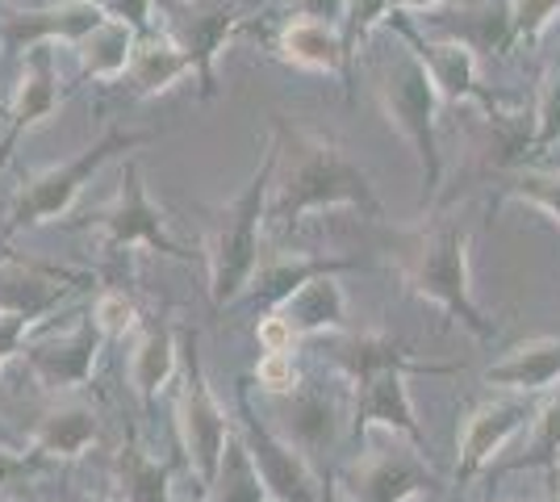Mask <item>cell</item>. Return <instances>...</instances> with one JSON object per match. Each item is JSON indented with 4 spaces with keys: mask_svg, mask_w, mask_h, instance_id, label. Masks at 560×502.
<instances>
[{
    "mask_svg": "<svg viewBox=\"0 0 560 502\" xmlns=\"http://www.w3.org/2000/svg\"><path fill=\"white\" fill-rule=\"evenodd\" d=\"M75 47H80L84 72L96 75V80H114V75L130 72V59H135V47H139V34H135L126 22L105 17V22L96 25L84 43H75Z\"/></svg>",
    "mask_w": 560,
    "mask_h": 502,
    "instance_id": "20",
    "label": "cell"
},
{
    "mask_svg": "<svg viewBox=\"0 0 560 502\" xmlns=\"http://www.w3.org/2000/svg\"><path fill=\"white\" fill-rule=\"evenodd\" d=\"M560 143V59L544 72L536 96V135H532V155H544L548 147Z\"/></svg>",
    "mask_w": 560,
    "mask_h": 502,
    "instance_id": "28",
    "label": "cell"
},
{
    "mask_svg": "<svg viewBox=\"0 0 560 502\" xmlns=\"http://www.w3.org/2000/svg\"><path fill=\"white\" fill-rule=\"evenodd\" d=\"M238 22H243V17L231 13V9H206V13H201V4H188L185 17L172 22L176 47L192 59V72L201 80V96H213V89H218V80H213V55H218V47L238 30Z\"/></svg>",
    "mask_w": 560,
    "mask_h": 502,
    "instance_id": "12",
    "label": "cell"
},
{
    "mask_svg": "<svg viewBox=\"0 0 560 502\" xmlns=\"http://www.w3.org/2000/svg\"><path fill=\"white\" fill-rule=\"evenodd\" d=\"M376 101L385 109V118L394 126L406 143L419 151L422 164V201H435L440 180H444V160H440V135H435V121H440V89L427 72L415 47H397L394 59L376 63L373 72Z\"/></svg>",
    "mask_w": 560,
    "mask_h": 502,
    "instance_id": "3",
    "label": "cell"
},
{
    "mask_svg": "<svg viewBox=\"0 0 560 502\" xmlns=\"http://www.w3.org/2000/svg\"><path fill=\"white\" fill-rule=\"evenodd\" d=\"M256 377H259V385L272 389V394L298 389V369H293V357H289V352H264V360L256 364Z\"/></svg>",
    "mask_w": 560,
    "mask_h": 502,
    "instance_id": "34",
    "label": "cell"
},
{
    "mask_svg": "<svg viewBox=\"0 0 560 502\" xmlns=\"http://www.w3.org/2000/svg\"><path fill=\"white\" fill-rule=\"evenodd\" d=\"M536 410L539 407H532V394H506V398H493V402L472 410L465 419V431H460V469H456V478H472L490 456L502 453L514 435L536 419Z\"/></svg>",
    "mask_w": 560,
    "mask_h": 502,
    "instance_id": "9",
    "label": "cell"
},
{
    "mask_svg": "<svg viewBox=\"0 0 560 502\" xmlns=\"http://www.w3.org/2000/svg\"><path fill=\"white\" fill-rule=\"evenodd\" d=\"M427 469L415 453H376L351 474V499L355 502H410L427 486Z\"/></svg>",
    "mask_w": 560,
    "mask_h": 502,
    "instance_id": "11",
    "label": "cell"
},
{
    "mask_svg": "<svg viewBox=\"0 0 560 502\" xmlns=\"http://www.w3.org/2000/svg\"><path fill=\"white\" fill-rule=\"evenodd\" d=\"M172 373H176V339H172V331L155 327V331L142 335L135 357H130V382L142 398H155Z\"/></svg>",
    "mask_w": 560,
    "mask_h": 502,
    "instance_id": "24",
    "label": "cell"
},
{
    "mask_svg": "<svg viewBox=\"0 0 560 502\" xmlns=\"http://www.w3.org/2000/svg\"><path fill=\"white\" fill-rule=\"evenodd\" d=\"M343 268H355L351 260H318V256H277V260H259L252 277V293L264 306H284L293 293H302L318 277H335Z\"/></svg>",
    "mask_w": 560,
    "mask_h": 502,
    "instance_id": "17",
    "label": "cell"
},
{
    "mask_svg": "<svg viewBox=\"0 0 560 502\" xmlns=\"http://www.w3.org/2000/svg\"><path fill=\"white\" fill-rule=\"evenodd\" d=\"M532 460H539V465L560 460V385L544 398V407L532 419Z\"/></svg>",
    "mask_w": 560,
    "mask_h": 502,
    "instance_id": "30",
    "label": "cell"
},
{
    "mask_svg": "<svg viewBox=\"0 0 560 502\" xmlns=\"http://www.w3.org/2000/svg\"><path fill=\"white\" fill-rule=\"evenodd\" d=\"M117 469H121V486L130 502H167V474L151 456H142L139 448H121Z\"/></svg>",
    "mask_w": 560,
    "mask_h": 502,
    "instance_id": "27",
    "label": "cell"
},
{
    "mask_svg": "<svg viewBox=\"0 0 560 502\" xmlns=\"http://www.w3.org/2000/svg\"><path fill=\"white\" fill-rule=\"evenodd\" d=\"M268 490L256 474V460L247 453V444L231 435L226 444V456H222V469H218V481H213V502H264Z\"/></svg>",
    "mask_w": 560,
    "mask_h": 502,
    "instance_id": "25",
    "label": "cell"
},
{
    "mask_svg": "<svg viewBox=\"0 0 560 502\" xmlns=\"http://www.w3.org/2000/svg\"><path fill=\"white\" fill-rule=\"evenodd\" d=\"M506 201H523L532 210H544L548 218L560 222V167L557 172H544V167H518L511 180L502 185Z\"/></svg>",
    "mask_w": 560,
    "mask_h": 502,
    "instance_id": "26",
    "label": "cell"
},
{
    "mask_svg": "<svg viewBox=\"0 0 560 502\" xmlns=\"http://www.w3.org/2000/svg\"><path fill=\"white\" fill-rule=\"evenodd\" d=\"M511 43H539V34L560 13V0H511Z\"/></svg>",
    "mask_w": 560,
    "mask_h": 502,
    "instance_id": "31",
    "label": "cell"
},
{
    "mask_svg": "<svg viewBox=\"0 0 560 502\" xmlns=\"http://www.w3.org/2000/svg\"><path fill=\"white\" fill-rule=\"evenodd\" d=\"M96 331L105 335H121L135 327V302L126 293H101L96 297V311H93Z\"/></svg>",
    "mask_w": 560,
    "mask_h": 502,
    "instance_id": "33",
    "label": "cell"
},
{
    "mask_svg": "<svg viewBox=\"0 0 560 502\" xmlns=\"http://www.w3.org/2000/svg\"><path fill=\"white\" fill-rule=\"evenodd\" d=\"M389 9H394V0H343V47H348V63L355 59L360 43L389 17Z\"/></svg>",
    "mask_w": 560,
    "mask_h": 502,
    "instance_id": "29",
    "label": "cell"
},
{
    "mask_svg": "<svg viewBox=\"0 0 560 502\" xmlns=\"http://www.w3.org/2000/svg\"><path fill=\"white\" fill-rule=\"evenodd\" d=\"M96 231L105 235V247H130V243H147L164 256H176L185 260V252L176 243L167 240V226H164V210L151 206L147 197V185H142V167L130 160L121 167V189H117V201L109 210H101L96 218Z\"/></svg>",
    "mask_w": 560,
    "mask_h": 502,
    "instance_id": "8",
    "label": "cell"
},
{
    "mask_svg": "<svg viewBox=\"0 0 560 502\" xmlns=\"http://www.w3.org/2000/svg\"><path fill=\"white\" fill-rule=\"evenodd\" d=\"M401 277L406 285L440 302L447 314H456L477 339H493V323H486V314L477 311L472 293H468V231L456 222H431L415 235H406L401 252Z\"/></svg>",
    "mask_w": 560,
    "mask_h": 502,
    "instance_id": "4",
    "label": "cell"
},
{
    "mask_svg": "<svg viewBox=\"0 0 560 502\" xmlns=\"http://www.w3.org/2000/svg\"><path fill=\"white\" fill-rule=\"evenodd\" d=\"M151 135H135V130H105V139L93 143L89 151H80L71 164L63 167H47V172H38L30 185L22 189V197L13 201V214H9V226H34V222H50V218H59L68 210L71 201H75V192L80 185L93 176L96 167L105 164L109 155L117 151H130V147L147 143Z\"/></svg>",
    "mask_w": 560,
    "mask_h": 502,
    "instance_id": "6",
    "label": "cell"
},
{
    "mask_svg": "<svg viewBox=\"0 0 560 502\" xmlns=\"http://www.w3.org/2000/svg\"><path fill=\"white\" fill-rule=\"evenodd\" d=\"M339 364L355 382V419L360 423H381L389 431L410 435L415 444L422 440L419 423H415V407H410V389H406V369H427L435 373V364L410 360L406 348H397L385 335H369L355 339L348 352H339Z\"/></svg>",
    "mask_w": 560,
    "mask_h": 502,
    "instance_id": "5",
    "label": "cell"
},
{
    "mask_svg": "<svg viewBox=\"0 0 560 502\" xmlns=\"http://www.w3.org/2000/svg\"><path fill=\"white\" fill-rule=\"evenodd\" d=\"M486 382L506 394H552L560 385V339H532L486 369Z\"/></svg>",
    "mask_w": 560,
    "mask_h": 502,
    "instance_id": "13",
    "label": "cell"
},
{
    "mask_svg": "<svg viewBox=\"0 0 560 502\" xmlns=\"http://www.w3.org/2000/svg\"><path fill=\"white\" fill-rule=\"evenodd\" d=\"M277 185L268 201V222L289 231L298 226V218L310 210H327V206H351L369 218H385L381 197H376L369 172L351 160L343 147L330 135H314L302 126H289L277 114Z\"/></svg>",
    "mask_w": 560,
    "mask_h": 502,
    "instance_id": "1",
    "label": "cell"
},
{
    "mask_svg": "<svg viewBox=\"0 0 560 502\" xmlns=\"http://www.w3.org/2000/svg\"><path fill=\"white\" fill-rule=\"evenodd\" d=\"M185 4H206V0H185Z\"/></svg>",
    "mask_w": 560,
    "mask_h": 502,
    "instance_id": "39",
    "label": "cell"
},
{
    "mask_svg": "<svg viewBox=\"0 0 560 502\" xmlns=\"http://www.w3.org/2000/svg\"><path fill=\"white\" fill-rule=\"evenodd\" d=\"M552 502H557V499H552Z\"/></svg>",
    "mask_w": 560,
    "mask_h": 502,
    "instance_id": "41",
    "label": "cell"
},
{
    "mask_svg": "<svg viewBox=\"0 0 560 502\" xmlns=\"http://www.w3.org/2000/svg\"><path fill=\"white\" fill-rule=\"evenodd\" d=\"M0 256H4V247H0Z\"/></svg>",
    "mask_w": 560,
    "mask_h": 502,
    "instance_id": "40",
    "label": "cell"
},
{
    "mask_svg": "<svg viewBox=\"0 0 560 502\" xmlns=\"http://www.w3.org/2000/svg\"><path fill=\"white\" fill-rule=\"evenodd\" d=\"M247 453L256 460V474L264 490L280 502H314V474L305 465L302 448H293L289 440H277L272 431L247 428Z\"/></svg>",
    "mask_w": 560,
    "mask_h": 502,
    "instance_id": "10",
    "label": "cell"
},
{
    "mask_svg": "<svg viewBox=\"0 0 560 502\" xmlns=\"http://www.w3.org/2000/svg\"><path fill=\"white\" fill-rule=\"evenodd\" d=\"M330 431H335V410L323 402V398H302L298 402V415H293V435L298 444H327Z\"/></svg>",
    "mask_w": 560,
    "mask_h": 502,
    "instance_id": "32",
    "label": "cell"
},
{
    "mask_svg": "<svg viewBox=\"0 0 560 502\" xmlns=\"http://www.w3.org/2000/svg\"><path fill=\"white\" fill-rule=\"evenodd\" d=\"M93 357H96V323L93 327H80L75 335L50 343V348H30L34 369L50 385H80L93 373Z\"/></svg>",
    "mask_w": 560,
    "mask_h": 502,
    "instance_id": "21",
    "label": "cell"
},
{
    "mask_svg": "<svg viewBox=\"0 0 560 502\" xmlns=\"http://www.w3.org/2000/svg\"><path fill=\"white\" fill-rule=\"evenodd\" d=\"M30 314L34 311H13L9 318H0V364L18 352V343H22V331L30 327Z\"/></svg>",
    "mask_w": 560,
    "mask_h": 502,
    "instance_id": "37",
    "label": "cell"
},
{
    "mask_svg": "<svg viewBox=\"0 0 560 502\" xmlns=\"http://www.w3.org/2000/svg\"><path fill=\"white\" fill-rule=\"evenodd\" d=\"M557 502H560V499H557Z\"/></svg>",
    "mask_w": 560,
    "mask_h": 502,
    "instance_id": "42",
    "label": "cell"
},
{
    "mask_svg": "<svg viewBox=\"0 0 560 502\" xmlns=\"http://www.w3.org/2000/svg\"><path fill=\"white\" fill-rule=\"evenodd\" d=\"M34 444L50 456L75 460V456H84L96 444V415L89 407H80V402L50 410L47 419L38 423V431H34Z\"/></svg>",
    "mask_w": 560,
    "mask_h": 502,
    "instance_id": "22",
    "label": "cell"
},
{
    "mask_svg": "<svg viewBox=\"0 0 560 502\" xmlns=\"http://www.w3.org/2000/svg\"><path fill=\"white\" fill-rule=\"evenodd\" d=\"M59 109V84H55V55H50L47 43L30 47V59H25V89L13 105V130H9V143L38 126L43 118H50Z\"/></svg>",
    "mask_w": 560,
    "mask_h": 502,
    "instance_id": "18",
    "label": "cell"
},
{
    "mask_svg": "<svg viewBox=\"0 0 560 502\" xmlns=\"http://www.w3.org/2000/svg\"><path fill=\"white\" fill-rule=\"evenodd\" d=\"M180 440H185L188 460H192L201 486L213 490L226 444H231V423H226V410L218 407V398H213L206 377H201L197 357L188 360V385L180 394Z\"/></svg>",
    "mask_w": 560,
    "mask_h": 502,
    "instance_id": "7",
    "label": "cell"
},
{
    "mask_svg": "<svg viewBox=\"0 0 560 502\" xmlns=\"http://www.w3.org/2000/svg\"><path fill=\"white\" fill-rule=\"evenodd\" d=\"M397 9H435V4H444V0H394Z\"/></svg>",
    "mask_w": 560,
    "mask_h": 502,
    "instance_id": "38",
    "label": "cell"
},
{
    "mask_svg": "<svg viewBox=\"0 0 560 502\" xmlns=\"http://www.w3.org/2000/svg\"><path fill=\"white\" fill-rule=\"evenodd\" d=\"M188 72H192V59L172 38H151V34L139 38L135 59H130V80L139 84L142 93H164Z\"/></svg>",
    "mask_w": 560,
    "mask_h": 502,
    "instance_id": "23",
    "label": "cell"
},
{
    "mask_svg": "<svg viewBox=\"0 0 560 502\" xmlns=\"http://www.w3.org/2000/svg\"><path fill=\"white\" fill-rule=\"evenodd\" d=\"M406 34V43L415 47V55H419L422 63H427V72H431V80H435V89H440V96L444 101H486V105H493L490 96H486V89L477 84V50L465 47V43H419L415 38V30H401Z\"/></svg>",
    "mask_w": 560,
    "mask_h": 502,
    "instance_id": "14",
    "label": "cell"
},
{
    "mask_svg": "<svg viewBox=\"0 0 560 502\" xmlns=\"http://www.w3.org/2000/svg\"><path fill=\"white\" fill-rule=\"evenodd\" d=\"M259 348L264 352H293V343H298V331H293V323L284 318V314H268V318H259Z\"/></svg>",
    "mask_w": 560,
    "mask_h": 502,
    "instance_id": "36",
    "label": "cell"
},
{
    "mask_svg": "<svg viewBox=\"0 0 560 502\" xmlns=\"http://www.w3.org/2000/svg\"><path fill=\"white\" fill-rule=\"evenodd\" d=\"M280 314L293 323V331L298 335H314V331H343L348 323H343V289L335 277H318V281H310L302 293H293Z\"/></svg>",
    "mask_w": 560,
    "mask_h": 502,
    "instance_id": "19",
    "label": "cell"
},
{
    "mask_svg": "<svg viewBox=\"0 0 560 502\" xmlns=\"http://www.w3.org/2000/svg\"><path fill=\"white\" fill-rule=\"evenodd\" d=\"M96 9L114 22H126L135 34H147L151 30V0H93Z\"/></svg>",
    "mask_w": 560,
    "mask_h": 502,
    "instance_id": "35",
    "label": "cell"
},
{
    "mask_svg": "<svg viewBox=\"0 0 560 502\" xmlns=\"http://www.w3.org/2000/svg\"><path fill=\"white\" fill-rule=\"evenodd\" d=\"M280 50L284 59H293L298 68H314V72H343L351 80L348 47L343 34L330 22H314V17H298L280 30Z\"/></svg>",
    "mask_w": 560,
    "mask_h": 502,
    "instance_id": "16",
    "label": "cell"
},
{
    "mask_svg": "<svg viewBox=\"0 0 560 502\" xmlns=\"http://www.w3.org/2000/svg\"><path fill=\"white\" fill-rule=\"evenodd\" d=\"M105 22V13L93 0H68L59 9H43V13H18L4 22V38L13 47L22 43H38V38H63V43H84L96 25Z\"/></svg>",
    "mask_w": 560,
    "mask_h": 502,
    "instance_id": "15",
    "label": "cell"
},
{
    "mask_svg": "<svg viewBox=\"0 0 560 502\" xmlns=\"http://www.w3.org/2000/svg\"><path fill=\"white\" fill-rule=\"evenodd\" d=\"M280 143L264 147V164L252 176V185L238 192L234 201L218 206L210 218V235H206V260H210V293L218 306H226L234 297H243L252 289V277L259 268V231L268 222V201L277 185Z\"/></svg>",
    "mask_w": 560,
    "mask_h": 502,
    "instance_id": "2",
    "label": "cell"
}]
</instances>
